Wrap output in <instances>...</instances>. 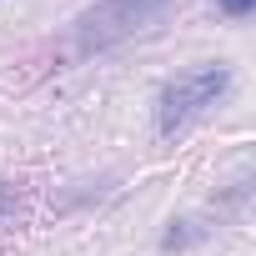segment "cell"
Here are the masks:
<instances>
[{
    "mask_svg": "<svg viewBox=\"0 0 256 256\" xmlns=\"http://www.w3.org/2000/svg\"><path fill=\"white\" fill-rule=\"evenodd\" d=\"M251 6H256V0H221L226 16H251Z\"/></svg>",
    "mask_w": 256,
    "mask_h": 256,
    "instance_id": "3",
    "label": "cell"
},
{
    "mask_svg": "<svg viewBox=\"0 0 256 256\" xmlns=\"http://www.w3.org/2000/svg\"><path fill=\"white\" fill-rule=\"evenodd\" d=\"M166 6L171 0H100L96 10H86L76 20V40H80V50H106L126 36L146 30L151 20H161Z\"/></svg>",
    "mask_w": 256,
    "mask_h": 256,
    "instance_id": "2",
    "label": "cell"
},
{
    "mask_svg": "<svg viewBox=\"0 0 256 256\" xmlns=\"http://www.w3.org/2000/svg\"><path fill=\"white\" fill-rule=\"evenodd\" d=\"M231 86V70L226 66H201V70H186L176 76L166 90H161V106H156V126H161V136H176L186 131V126L196 116H206Z\"/></svg>",
    "mask_w": 256,
    "mask_h": 256,
    "instance_id": "1",
    "label": "cell"
}]
</instances>
